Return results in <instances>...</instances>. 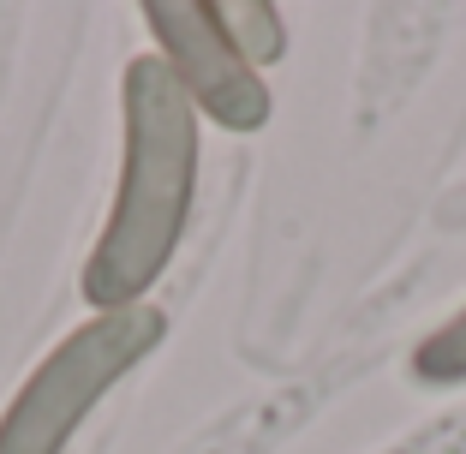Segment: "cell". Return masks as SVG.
I'll list each match as a JSON object with an SVG mask.
<instances>
[{"label": "cell", "mask_w": 466, "mask_h": 454, "mask_svg": "<svg viewBox=\"0 0 466 454\" xmlns=\"http://www.w3.org/2000/svg\"><path fill=\"white\" fill-rule=\"evenodd\" d=\"M198 126L192 96L156 55H137L120 72V179L102 221V239L84 263L90 311H132L174 263L198 204Z\"/></svg>", "instance_id": "1"}, {"label": "cell", "mask_w": 466, "mask_h": 454, "mask_svg": "<svg viewBox=\"0 0 466 454\" xmlns=\"http://www.w3.org/2000/svg\"><path fill=\"white\" fill-rule=\"evenodd\" d=\"M167 341V317L156 305L132 311H96L72 335H60L55 353L18 383V395L0 413V454H66L84 419L126 383V377Z\"/></svg>", "instance_id": "2"}, {"label": "cell", "mask_w": 466, "mask_h": 454, "mask_svg": "<svg viewBox=\"0 0 466 454\" xmlns=\"http://www.w3.org/2000/svg\"><path fill=\"white\" fill-rule=\"evenodd\" d=\"M144 25L156 36V60L179 78L198 114L221 132H263L275 114V96L263 72L233 48L216 0H144Z\"/></svg>", "instance_id": "3"}, {"label": "cell", "mask_w": 466, "mask_h": 454, "mask_svg": "<svg viewBox=\"0 0 466 454\" xmlns=\"http://www.w3.org/2000/svg\"><path fill=\"white\" fill-rule=\"evenodd\" d=\"M216 13H221V25H228L233 48L258 72L288 55V25H281V13H275L269 0H216Z\"/></svg>", "instance_id": "4"}, {"label": "cell", "mask_w": 466, "mask_h": 454, "mask_svg": "<svg viewBox=\"0 0 466 454\" xmlns=\"http://www.w3.org/2000/svg\"><path fill=\"white\" fill-rule=\"evenodd\" d=\"M412 383H425V388H461L466 383V305L442 329H431L425 341L412 347Z\"/></svg>", "instance_id": "5"}]
</instances>
